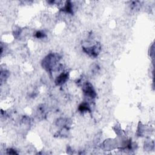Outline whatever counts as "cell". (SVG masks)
<instances>
[{
    "mask_svg": "<svg viewBox=\"0 0 155 155\" xmlns=\"http://www.w3.org/2000/svg\"><path fill=\"white\" fill-rule=\"evenodd\" d=\"M59 56L55 54H50L47 55L43 60V67L48 71H50L55 66L56 62L59 61Z\"/></svg>",
    "mask_w": 155,
    "mask_h": 155,
    "instance_id": "1",
    "label": "cell"
},
{
    "mask_svg": "<svg viewBox=\"0 0 155 155\" xmlns=\"http://www.w3.org/2000/svg\"><path fill=\"white\" fill-rule=\"evenodd\" d=\"M83 91L85 95L91 99H93L96 96L95 91L92 85L89 82H86L83 85Z\"/></svg>",
    "mask_w": 155,
    "mask_h": 155,
    "instance_id": "2",
    "label": "cell"
},
{
    "mask_svg": "<svg viewBox=\"0 0 155 155\" xmlns=\"http://www.w3.org/2000/svg\"><path fill=\"white\" fill-rule=\"evenodd\" d=\"M68 79V74L66 72L60 74L55 79V84L57 85H61L66 82Z\"/></svg>",
    "mask_w": 155,
    "mask_h": 155,
    "instance_id": "3",
    "label": "cell"
},
{
    "mask_svg": "<svg viewBox=\"0 0 155 155\" xmlns=\"http://www.w3.org/2000/svg\"><path fill=\"white\" fill-rule=\"evenodd\" d=\"M79 110L82 113L88 112L90 111V108L87 102H83L79 106Z\"/></svg>",
    "mask_w": 155,
    "mask_h": 155,
    "instance_id": "4",
    "label": "cell"
},
{
    "mask_svg": "<svg viewBox=\"0 0 155 155\" xmlns=\"http://www.w3.org/2000/svg\"><path fill=\"white\" fill-rule=\"evenodd\" d=\"M36 36L38 38H43L45 36V33L41 31H39L36 33Z\"/></svg>",
    "mask_w": 155,
    "mask_h": 155,
    "instance_id": "5",
    "label": "cell"
}]
</instances>
